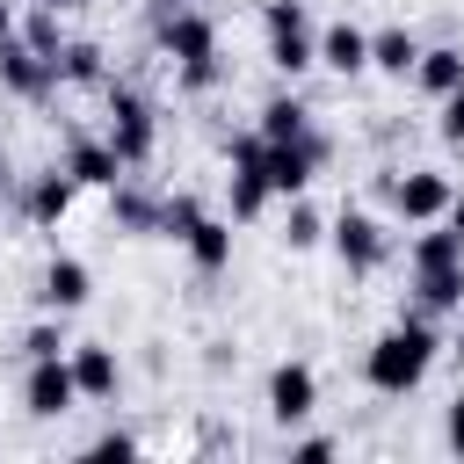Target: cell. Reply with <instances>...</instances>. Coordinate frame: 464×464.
Listing matches in <instances>:
<instances>
[{"label": "cell", "instance_id": "1", "mask_svg": "<svg viewBox=\"0 0 464 464\" xmlns=\"http://www.w3.org/2000/svg\"><path fill=\"white\" fill-rule=\"evenodd\" d=\"M435 326H428V312H399V326H384L377 341H370V355H362V377H370V392H384V399H406L420 377H428V362H435Z\"/></svg>", "mask_w": 464, "mask_h": 464}, {"label": "cell", "instance_id": "2", "mask_svg": "<svg viewBox=\"0 0 464 464\" xmlns=\"http://www.w3.org/2000/svg\"><path fill=\"white\" fill-rule=\"evenodd\" d=\"M102 94H109V130H102V138H109V152H116L123 167H145V160H152V145H160L152 102H145L138 87H123V80H109Z\"/></svg>", "mask_w": 464, "mask_h": 464}, {"label": "cell", "instance_id": "3", "mask_svg": "<svg viewBox=\"0 0 464 464\" xmlns=\"http://www.w3.org/2000/svg\"><path fill=\"white\" fill-rule=\"evenodd\" d=\"M152 44H160L167 65L210 58V51H218V22H210V7H174V0H160V7H152Z\"/></svg>", "mask_w": 464, "mask_h": 464}, {"label": "cell", "instance_id": "4", "mask_svg": "<svg viewBox=\"0 0 464 464\" xmlns=\"http://www.w3.org/2000/svg\"><path fill=\"white\" fill-rule=\"evenodd\" d=\"M225 160H232V218L246 225V218H261L268 196H276V181H268V138H261V130L225 138Z\"/></svg>", "mask_w": 464, "mask_h": 464}, {"label": "cell", "instance_id": "5", "mask_svg": "<svg viewBox=\"0 0 464 464\" xmlns=\"http://www.w3.org/2000/svg\"><path fill=\"white\" fill-rule=\"evenodd\" d=\"M22 406H29L36 420H65V413L80 406L72 348H65V355H44V362H29V377H22Z\"/></svg>", "mask_w": 464, "mask_h": 464}, {"label": "cell", "instance_id": "6", "mask_svg": "<svg viewBox=\"0 0 464 464\" xmlns=\"http://www.w3.org/2000/svg\"><path fill=\"white\" fill-rule=\"evenodd\" d=\"M384 196H392V210H399L406 225H435L457 188H450L435 167H406V174H384Z\"/></svg>", "mask_w": 464, "mask_h": 464}, {"label": "cell", "instance_id": "7", "mask_svg": "<svg viewBox=\"0 0 464 464\" xmlns=\"http://www.w3.org/2000/svg\"><path fill=\"white\" fill-rule=\"evenodd\" d=\"M326 232H334V254H341L348 276H370V268H384V254H392V232H384L370 210H341Z\"/></svg>", "mask_w": 464, "mask_h": 464}, {"label": "cell", "instance_id": "8", "mask_svg": "<svg viewBox=\"0 0 464 464\" xmlns=\"http://www.w3.org/2000/svg\"><path fill=\"white\" fill-rule=\"evenodd\" d=\"M0 87L7 94H22V102H51L58 87H65V72H58V58H44L36 44H0Z\"/></svg>", "mask_w": 464, "mask_h": 464}, {"label": "cell", "instance_id": "9", "mask_svg": "<svg viewBox=\"0 0 464 464\" xmlns=\"http://www.w3.org/2000/svg\"><path fill=\"white\" fill-rule=\"evenodd\" d=\"M312 406H319L312 362H276V370H268V420H276V428H297V420H312Z\"/></svg>", "mask_w": 464, "mask_h": 464}, {"label": "cell", "instance_id": "10", "mask_svg": "<svg viewBox=\"0 0 464 464\" xmlns=\"http://www.w3.org/2000/svg\"><path fill=\"white\" fill-rule=\"evenodd\" d=\"M87 290H94V276H87L80 254H51L44 276H36V304H44V312H80Z\"/></svg>", "mask_w": 464, "mask_h": 464}, {"label": "cell", "instance_id": "11", "mask_svg": "<svg viewBox=\"0 0 464 464\" xmlns=\"http://www.w3.org/2000/svg\"><path fill=\"white\" fill-rule=\"evenodd\" d=\"M72 196H80V181H72L65 160H58V167L29 174V188H22V218H29V225H58V218L72 210Z\"/></svg>", "mask_w": 464, "mask_h": 464}, {"label": "cell", "instance_id": "12", "mask_svg": "<svg viewBox=\"0 0 464 464\" xmlns=\"http://www.w3.org/2000/svg\"><path fill=\"white\" fill-rule=\"evenodd\" d=\"M65 174H72L80 188H116L130 167L109 152V138H72V145H65Z\"/></svg>", "mask_w": 464, "mask_h": 464}, {"label": "cell", "instance_id": "13", "mask_svg": "<svg viewBox=\"0 0 464 464\" xmlns=\"http://www.w3.org/2000/svg\"><path fill=\"white\" fill-rule=\"evenodd\" d=\"M319 65H334L341 80H355V72L370 65V29H355V22H326V29H319Z\"/></svg>", "mask_w": 464, "mask_h": 464}, {"label": "cell", "instance_id": "14", "mask_svg": "<svg viewBox=\"0 0 464 464\" xmlns=\"http://www.w3.org/2000/svg\"><path fill=\"white\" fill-rule=\"evenodd\" d=\"M72 377H80V399H116V384H123V362H116V348H102V341H80V348H72Z\"/></svg>", "mask_w": 464, "mask_h": 464}, {"label": "cell", "instance_id": "15", "mask_svg": "<svg viewBox=\"0 0 464 464\" xmlns=\"http://www.w3.org/2000/svg\"><path fill=\"white\" fill-rule=\"evenodd\" d=\"M413 312H464V261L413 268Z\"/></svg>", "mask_w": 464, "mask_h": 464}, {"label": "cell", "instance_id": "16", "mask_svg": "<svg viewBox=\"0 0 464 464\" xmlns=\"http://www.w3.org/2000/svg\"><path fill=\"white\" fill-rule=\"evenodd\" d=\"M109 225L116 232H160V196L138 188V181H116L109 188Z\"/></svg>", "mask_w": 464, "mask_h": 464}, {"label": "cell", "instance_id": "17", "mask_svg": "<svg viewBox=\"0 0 464 464\" xmlns=\"http://www.w3.org/2000/svg\"><path fill=\"white\" fill-rule=\"evenodd\" d=\"M268 65H276L283 80L312 72V65H319V36H312V22H304V29H268Z\"/></svg>", "mask_w": 464, "mask_h": 464}, {"label": "cell", "instance_id": "18", "mask_svg": "<svg viewBox=\"0 0 464 464\" xmlns=\"http://www.w3.org/2000/svg\"><path fill=\"white\" fill-rule=\"evenodd\" d=\"M370 65H377V72H392V80H413V65H420V36H413V29H399V22H392V29H377V36H370Z\"/></svg>", "mask_w": 464, "mask_h": 464}, {"label": "cell", "instance_id": "19", "mask_svg": "<svg viewBox=\"0 0 464 464\" xmlns=\"http://www.w3.org/2000/svg\"><path fill=\"white\" fill-rule=\"evenodd\" d=\"M181 246H188V261H196L203 276L232 268V225H225V218H196V232H188Z\"/></svg>", "mask_w": 464, "mask_h": 464}, {"label": "cell", "instance_id": "20", "mask_svg": "<svg viewBox=\"0 0 464 464\" xmlns=\"http://www.w3.org/2000/svg\"><path fill=\"white\" fill-rule=\"evenodd\" d=\"M58 72H65V87H109V58H102V44H87V36H65Z\"/></svg>", "mask_w": 464, "mask_h": 464}, {"label": "cell", "instance_id": "21", "mask_svg": "<svg viewBox=\"0 0 464 464\" xmlns=\"http://www.w3.org/2000/svg\"><path fill=\"white\" fill-rule=\"evenodd\" d=\"M413 80H420L435 102H442V94H457V87H464V51H457V44H435V51H420Z\"/></svg>", "mask_w": 464, "mask_h": 464}, {"label": "cell", "instance_id": "22", "mask_svg": "<svg viewBox=\"0 0 464 464\" xmlns=\"http://www.w3.org/2000/svg\"><path fill=\"white\" fill-rule=\"evenodd\" d=\"M304 130H312V109H304L297 94H268V102H261V138H268V145L304 138Z\"/></svg>", "mask_w": 464, "mask_h": 464}, {"label": "cell", "instance_id": "23", "mask_svg": "<svg viewBox=\"0 0 464 464\" xmlns=\"http://www.w3.org/2000/svg\"><path fill=\"white\" fill-rule=\"evenodd\" d=\"M22 44H36L44 58H58V51H65V29H58V7H44V0H36V7L22 14Z\"/></svg>", "mask_w": 464, "mask_h": 464}, {"label": "cell", "instance_id": "24", "mask_svg": "<svg viewBox=\"0 0 464 464\" xmlns=\"http://www.w3.org/2000/svg\"><path fill=\"white\" fill-rule=\"evenodd\" d=\"M283 239H290V246H319V239H326V218H319L304 196H290V210H283Z\"/></svg>", "mask_w": 464, "mask_h": 464}, {"label": "cell", "instance_id": "25", "mask_svg": "<svg viewBox=\"0 0 464 464\" xmlns=\"http://www.w3.org/2000/svg\"><path fill=\"white\" fill-rule=\"evenodd\" d=\"M442 261H464V239H457L450 225H435V232L413 239V268H442Z\"/></svg>", "mask_w": 464, "mask_h": 464}, {"label": "cell", "instance_id": "26", "mask_svg": "<svg viewBox=\"0 0 464 464\" xmlns=\"http://www.w3.org/2000/svg\"><path fill=\"white\" fill-rule=\"evenodd\" d=\"M218 80H225V58H218V51H210V58H181V65H174V87H181V94H210Z\"/></svg>", "mask_w": 464, "mask_h": 464}, {"label": "cell", "instance_id": "27", "mask_svg": "<svg viewBox=\"0 0 464 464\" xmlns=\"http://www.w3.org/2000/svg\"><path fill=\"white\" fill-rule=\"evenodd\" d=\"M196 218H203V203H196V196H160V239H188V232H196Z\"/></svg>", "mask_w": 464, "mask_h": 464}, {"label": "cell", "instance_id": "28", "mask_svg": "<svg viewBox=\"0 0 464 464\" xmlns=\"http://www.w3.org/2000/svg\"><path fill=\"white\" fill-rule=\"evenodd\" d=\"M58 319H65V312H58ZM58 319H36V326L22 334V355H29V362H44V355H65V348H72Z\"/></svg>", "mask_w": 464, "mask_h": 464}, {"label": "cell", "instance_id": "29", "mask_svg": "<svg viewBox=\"0 0 464 464\" xmlns=\"http://www.w3.org/2000/svg\"><path fill=\"white\" fill-rule=\"evenodd\" d=\"M435 130H442L450 145H464V87H457V94H442V123H435Z\"/></svg>", "mask_w": 464, "mask_h": 464}, {"label": "cell", "instance_id": "30", "mask_svg": "<svg viewBox=\"0 0 464 464\" xmlns=\"http://www.w3.org/2000/svg\"><path fill=\"white\" fill-rule=\"evenodd\" d=\"M442 442L464 457V392H457V399H450V413H442Z\"/></svg>", "mask_w": 464, "mask_h": 464}, {"label": "cell", "instance_id": "31", "mask_svg": "<svg viewBox=\"0 0 464 464\" xmlns=\"http://www.w3.org/2000/svg\"><path fill=\"white\" fill-rule=\"evenodd\" d=\"M130 450H138V442H130L123 428H109V435H94V457H130Z\"/></svg>", "mask_w": 464, "mask_h": 464}, {"label": "cell", "instance_id": "32", "mask_svg": "<svg viewBox=\"0 0 464 464\" xmlns=\"http://www.w3.org/2000/svg\"><path fill=\"white\" fill-rule=\"evenodd\" d=\"M290 457H304V464H326V457H334V442H326V435H304Z\"/></svg>", "mask_w": 464, "mask_h": 464}, {"label": "cell", "instance_id": "33", "mask_svg": "<svg viewBox=\"0 0 464 464\" xmlns=\"http://www.w3.org/2000/svg\"><path fill=\"white\" fill-rule=\"evenodd\" d=\"M22 36V14H14V0H0V44H14Z\"/></svg>", "mask_w": 464, "mask_h": 464}, {"label": "cell", "instance_id": "34", "mask_svg": "<svg viewBox=\"0 0 464 464\" xmlns=\"http://www.w3.org/2000/svg\"><path fill=\"white\" fill-rule=\"evenodd\" d=\"M442 225H450V232L464 239V196H450V210H442Z\"/></svg>", "mask_w": 464, "mask_h": 464}, {"label": "cell", "instance_id": "35", "mask_svg": "<svg viewBox=\"0 0 464 464\" xmlns=\"http://www.w3.org/2000/svg\"><path fill=\"white\" fill-rule=\"evenodd\" d=\"M44 7H58V14H80V7H87V0H44Z\"/></svg>", "mask_w": 464, "mask_h": 464}, {"label": "cell", "instance_id": "36", "mask_svg": "<svg viewBox=\"0 0 464 464\" xmlns=\"http://www.w3.org/2000/svg\"><path fill=\"white\" fill-rule=\"evenodd\" d=\"M174 7H203V0H174Z\"/></svg>", "mask_w": 464, "mask_h": 464}, {"label": "cell", "instance_id": "37", "mask_svg": "<svg viewBox=\"0 0 464 464\" xmlns=\"http://www.w3.org/2000/svg\"><path fill=\"white\" fill-rule=\"evenodd\" d=\"M457 355H464V341H457Z\"/></svg>", "mask_w": 464, "mask_h": 464}, {"label": "cell", "instance_id": "38", "mask_svg": "<svg viewBox=\"0 0 464 464\" xmlns=\"http://www.w3.org/2000/svg\"><path fill=\"white\" fill-rule=\"evenodd\" d=\"M0 181H7V167H0Z\"/></svg>", "mask_w": 464, "mask_h": 464}]
</instances>
